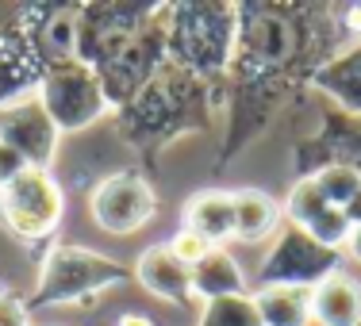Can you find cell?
I'll use <instances>...</instances> for the list:
<instances>
[{"instance_id":"6da1fadb","label":"cell","mask_w":361,"mask_h":326,"mask_svg":"<svg viewBox=\"0 0 361 326\" xmlns=\"http://www.w3.org/2000/svg\"><path fill=\"white\" fill-rule=\"evenodd\" d=\"M131 272L108 253L85 250V246L58 242L50 246L39 265V284L31 291L27 307H54V303H85L100 291L123 284Z\"/></svg>"},{"instance_id":"7a4b0ae2","label":"cell","mask_w":361,"mask_h":326,"mask_svg":"<svg viewBox=\"0 0 361 326\" xmlns=\"http://www.w3.org/2000/svg\"><path fill=\"white\" fill-rule=\"evenodd\" d=\"M35 92L62 134L97 123L111 108V96L104 89V81H100V73L92 65H85L81 58H58V62H50L39 77Z\"/></svg>"},{"instance_id":"3957f363","label":"cell","mask_w":361,"mask_h":326,"mask_svg":"<svg viewBox=\"0 0 361 326\" xmlns=\"http://www.w3.org/2000/svg\"><path fill=\"white\" fill-rule=\"evenodd\" d=\"M238 20L231 4H185L169 27V54L185 70L216 73L235 58Z\"/></svg>"},{"instance_id":"277c9868","label":"cell","mask_w":361,"mask_h":326,"mask_svg":"<svg viewBox=\"0 0 361 326\" xmlns=\"http://www.w3.org/2000/svg\"><path fill=\"white\" fill-rule=\"evenodd\" d=\"M62 215L66 192L50 169H23L12 184L0 188V222L27 246L54 234Z\"/></svg>"},{"instance_id":"5b68a950","label":"cell","mask_w":361,"mask_h":326,"mask_svg":"<svg viewBox=\"0 0 361 326\" xmlns=\"http://www.w3.org/2000/svg\"><path fill=\"white\" fill-rule=\"evenodd\" d=\"M342 269V253L326 250L323 242H315L307 230L281 222L277 238H273L269 253L262 257L257 269V288L265 284H292V288H315L323 284L331 272Z\"/></svg>"},{"instance_id":"8992f818","label":"cell","mask_w":361,"mask_h":326,"mask_svg":"<svg viewBox=\"0 0 361 326\" xmlns=\"http://www.w3.org/2000/svg\"><path fill=\"white\" fill-rule=\"evenodd\" d=\"M154 211H158V196H154L150 181L139 173H131V169L104 177V181L89 192L92 222H97L104 234H116V238L142 230L146 222L154 219Z\"/></svg>"},{"instance_id":"52a82bcc","label":"cell","mask_w":361,"mask_h":326,"mask_svg":"<svg viewBox=\"0 0 361 326\" xmlns=\"http://www.w3.org/2000/svg\"><path fill=\"white\" fill-rule=\"evenodd\" d=\"M58 139H62V131L47 115L35 89L16 92L0 104V142L12 146L31 169H50L58 153Z\"/></svg>"},{"instance_id":"ba28073f","label":"cell","mask_w":361,"mask_h":326,"mask_svg":"<svg viewBox=\"0 0 361 326\" xmlns=\"http://www.w3.org/2000/svg\"><path fill=\"white\" fill-rule=\"evenodd\" d=\"M135 280L150 291V296H158L161 303H192V269H188L185 261H177L173 253H169L166 242L150 246V250L139 253V261H135Z\"/></svg>"},{"instance_id":"9c48e42d","label":"cell","mask_w":361,"mask_h":326,"mask_svg":"<svg viewBox=\"0 0 361 326\" xmlns=\"http://www.w3.org/2000/svg\"><path fill=\"white\" fill-rule=\"evenodd\" d=\"M312 326H361V280L338 269L312 288Z\"/></svg>"},{"instance_id":"30bf717a","label":"cell","mask_w":361,"mask_h":326,"mask_svg":"<svg viewBox=\"0 0 361 326\" xmlns=\"http://www.w3.org/2000/svg\"><path fill=\"white\" fill-rule=\"evenodd\" d=\"M185 230L200 234L208 246H223L227 238H235V200L231 192L219 188H204L185 203Z\"/></svg>"},{"instance_id":"8fae6325","label":"cell","mask_w":361,"mask_h":326,"mask_svg":"<svg viewBox=\"0 0 361 326\" xmlns=\"http://www.w3.org/2000/svg\"><path fill=\"white\" fill-rule=\"evenodd\" d=\"M192 296L200 303H212V299L223 296H246V272L238 265V257L231 250H208V257L192 265Z\"/></svg>"},{"instance_id":"7c38bea8","label":"cell","mask_w":361,"mask_h":326,"mask_svg":"<svg viewBox=\"0 0 361 326\" xmlns=\"http://www.w3.org/2000/svg\"><path fill=\"white\" fill-rule=\"evenodd\" d=\"M315 84H319L334 104H342L350 115L361 119V39L354 46L338 50L334 58H326L319 70H315Z\"/></svg>"},{"instance_id":"4fadbf2b","label":"cell","mask_w":361,"mask_h":326,"mask_svg":"<svg viewBox=\"0 0 361 326\" xmlns=\"http://www.w3.org/2000/svg\"><path fill=\"white\" fill-rule=\"evenodd\" d=\"M235 200V238L238 242H262V238L277 234L285 208L273 200L262 188H243V192H231Z\"/></svg>"},{"instance_id":"5bb4252c","label":"cell","mask_w":361,"mask_h":326,"mask_svg":"<svg viewBox=\"0 0 361 326\" xmlns=\"http://www.w3.org/2000/svg\"><path fill=\"white\" fill-rule=\"evenodd\" d=\"M250 296L262 326H312V288L265 284L254 288Z\"/></svg>"},{"instance_id":"9a60e30c","label":"cell","mask_w":361,"mask_h":326,"mask_svg":"<svg viewBox=\"0 0 361 326\" xmlns=\"http://www.w3.org/2000/svg\"><path fill=\"white\" fill-rule=\"evenodd\" d=\"M281 208H285V222H292V227H300V230H307L326 208H334V203L319 192V184H315L312 177H300V181L288 188V200L281 203Z\"/></svg>"},{"instance_id":"2e32d148","label":"cell","mask_w":361,"mask_h":326,"mask_svg":"<svg viewBox=\"0 0 361 326\" xmlns=\"http://www.w3.org/2000/svg\"><path fill=\"white\" fill-rule=\"evenodd\" d=\"M196 326H262V319H257L254 296L246 291V296H223L204 303Z\"/></svg>"},{"instance_id":"e0dca14e","label":"cell","mask_w":361,"mask_h":326,"mask_svg":"<svg viewBox=\"0 0 361 326\" xmlns=\"http://www.w3.org/2000/svg\"><path fill=\"white\" fill-rule=\"evenodd\" d=\"M312 181L319 184V192L334 203V208H346V203L361 192V173L354 165H346V161H323L312 173Z\"/></svg>"},{"instance_id":"ac0fdd59","label":"cell","mask_w":361,"mask_h":326,"mask_svg":"<svg viewBox=\"0 0 361 326\" xmlns=\"http://www.w3.org/2000/svg\"><path fill=\"white\" fill-rule=\"evenodd\" d=\"M166 246H169V253H173L177 261H185V265H188V269H192V265L200 261V257H208V250H216V246H208L200 234H192V230H185V227H180Z\"/></svg>"},{"instance_id":"d6986e66","label":"cell","mask_w":361,"mask_h":326,"mask_svg":"<svg viewBox=\"0 0 361 326\" xmlns=\"http://www.w3.org/2000/svg\"><path fill=\"white\" fill-rule=\"evenodd\" d=\"M0 326H35L27 299L16 296V291H0Z\"/></svg>"},{"instance_id":"ffe728a7","label":"cell","mask_w":361,"mask_h":326,"mask_svg":"<svg viewBox=\"0 0 361 326\" xmlns=\"http://www.w3.org/2000/svg\"><path fill=\"white\" fill-rule=\"evenodd\" d=\"M23 169H31V165H27V161H23L20 153L12 150V146H4V142H0V188H4V184H12L16 177L23 173Z\"/></svg>"},{"instance_id":"44dd1931","label":"cell","mask_w":361,"mask_h":326,"mask_svg":"<svg viewBox=\"0 0 361 326\" xmlns=\"http://www.w3.org/2000/svg\"><path fill=\"white\" fill-rule=\"evenodd\" d=\"M116 326H158L150 319V315H139V311H127V315H119V322Z\"/></svg>"},{"instance_id":"7402d4cb","label":"cell","mask_w":361,"mask_h":326,"mask_svg":"<svg viewBox=\"0 0 361 326\" xmlns=\"http://www.w3.org/2000/svg\"><path fill=\"white\" fill-rule=\"evenodd\" d=\"M342 211H346L350 227H361V192H357V196H354V200H350V203H346V208H342Z\"/></svg>"},{"instance_id":"603a6c76","label":"cell","mask_w":361,"mask_h":326,"mask_svg":"<svg viewBox=\"0 0 361 326\" xmlns=\"http://www.w3.org/2000/svg\"><path fill=\"white\" fill-rule=\"evenodd\" d=\"M346 250H350V257H354V261H361V227H354V234H350Z\"/></svg>"},{"instance_id":"cb8c5ba5","label":"cell","mask_w":361,"mask_h":326,"mask_svg":"<svg viewBox=\"0 0 361 326\" xmlns=\"http://www.w3.org/2000/svg\"><path fill=\"white\" fill-rule=\"evenodd\" d=\"M0 291H4V288H0Z\"/></svg>"}]
</instances>
